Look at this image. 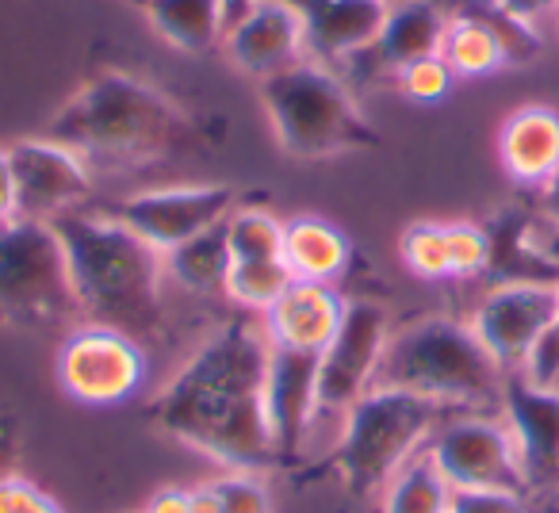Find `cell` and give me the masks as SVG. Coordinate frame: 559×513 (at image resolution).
<instances>
[{"label": "cell", "instance_id": "cell-23", "mask_svg": "<svg viewBox=\"0 0 559 513\" xmlns=\"http://www.w3.org/2000/svg\"><path fill=\"white\" fill-rule=\"evenodd\" d=\"M441 58L449 62V70L456 73V77H490V73H498L510 62L498 32L479 12H464V16L449 20Z\"/></svg>", "mask_w": 559, "mask_h": 513}, {"label": "cell", "instance_id": "cell-39", "mask_svg": "<svg viewBox=\"0 0 559 513\" xmlns=\"http://www.w3.org/2000/svg\"><path fill=\"white\" fill-rule=\"evenodd\" d=\"M223 4H226V20H230V24H238V20L249 16V12H253L261 0H223Z\"/></svg>", "mask_w": 559, "mask_h": 513}, {"label": "cell", "instance_id": "cell-6", "mask_svg": "<svg viewBox=\"0 0 559 513\" xmlns=\"http://www.w3.org/2000/svg\"><path fill=\"white\" fill-rule=\"evenodd\" d=\"M261 100L276 142L299 162H326L334 154L380 146V134L357 108L349 88L319 62H296L264 77Z\"/></svg>", "mask_w": 559, "mask_h": 513}, {"label": "cell", "instance_id": "cell-8", "mask_svg": "<svg viewBox=\"0 0 559 513\" xmlns=\"http://www.w3.org/2000/svg\"><path fill=\"white\" fill-rule=\"evenodd\" d=\"M426 456L452 490H498V494L533 498L506 418L490 414L444 418L426 441Z\"/></svg>", "mask_w": 559, "mask_h": 513}, {"label": "cell", "instance_id": "cell-25", "mask_svg": "<svg viewBox=\"0 0 559 513\" xmlns=\"http://www.w3.org/2000/svg\"><path fill=\"white\" fill-rule=\"evenodd\" d=\"M452 494L456 490L449 487V479L437 472V464L421 449L383 487V513H449Z\"/></svg>", "mask_w": 559, "mask_h": 513}, {"label": "cell", "instance_id": "cell-28", "mask_svg": "<svg viewBox=\"0 0 559 513\" xmlns=\"http://www.w3.org/2000/svg\"><path fill=\"white\" fill-rule=\"evenodd\" d=\"M406 269L421 281H452V249L449 223H414L399 238Z\"/></svg>", "mask_w": 559, "mask_h": 513}, {"label": "cell", "instance_id": "cell-17", "mask_svg": "<svg viewBox=\"0 0 559 513\" xmlns=\"http://www.w3.org/2000/svg\"><path fill=\"white\" fill-rule=\"evenodd\" d=\"M226 50H230L234 65L257 77H272V73L288 70V65L304 62V24L284 0H261L249 16L226 27Z\"/></svg>", "mask_w": 559, "mask_h": 513}, {"label": "cell", "instance_id": "cell-34", "mask_svg": "<svg viewBox=\"0 0 559 513\" xmlns=\"http://www.w3.org/2000/svg\"><path fill=\"white\" fill-rule=\"evenodd\" d=\"M20 215V200H16V172H12V157L9 150H0V223L4 218Z\"/></svg>", "mask_w": 559, "mask_h": 513}, {"label": "cell", "instance_id": "cell-27", "mask_svg": "<svg viewBox=\"0 0 559 513\" xmlns=\"http://www.w3.org/2000/svg\"><path fill=\"white\" fill-rule=\"evenodd\" d=\"M292 284H296V276L284 261H234L230 276H226V296L238 299L249 311L264 314Z\"/></svg>", "mask_w": 559, "mask_h": 513}, {"label": "cell", "instance_id": "cell-12", "mask_svg": "<svg viewBox=\"0 0 559 513\" xmlns=\"http://www.w3.org/2000/svg\"><path fill=\"white\" fill-rule=\"evenodd\" d=\"M391 337V319L380 303H345L334 342L322 349L319 365V414L349 410L365 391L376 387L380 360Z\"/></svg>", "mask_w": 559, "mask_h": 513}, {"label": "cell", "instance_id": "cell-35", "mask_svg": "<svg viewBox=\"0 0 559 513\" xmlns=\"http://www.w3.org/2000/svg\"><path fill=\"white\" fill-rule=\"evenodd\" d=\"M142 513H192V490H180V487L157 490Z\"/></svg>", "mask_w": 559, "mask_h": 513}, {"label": "cell", "instance_id": "cell-30", "mask_svg": "<svg viewBox=\"0 0 559 513\" xmlns=\"http://www.w3.org/2000/svg\"><path fill=\"white\" fill-rule=\"evenodd\" d=\"M452 81H456V73L449 70V62H444L441 55L437 58H426V62H414L406 65L403 73H399V88H403L411 100L418 104H433V100H444L452 88Z\"/></svg>", "mask_w": 559, "mask_h": 513}, {"label": "cell", "instance_id": "cell-26", "mask_svg": "<svg viewBox=\"0 0 559 513\" xmlns=\"http://www.w3.org/2000/svg\"><path fill=\"white\" fill-rule=\"evenodd\" d=\"M226 246L234 261H284V223L264 207H234L226 215Z\"/></svg>", "mask_w": 559, "mask_h": 513}, {"label": "cell", "instance_id": "cell-1", "mask_svg": "<svg viewBox=\"0 0 559 513\" xmlns=\"http://www.w3.org/2000/svg\"><path fill=\"white\" fill-rule=\"evenodd\" d=\"M264 372L269 334L253 319H234L150 403V421L230 472H276L284 460L264 410Z\"/></svg>", "mask_w": 559, "mask_h": 513}, {"label": "cell", "instance_id": "cell-11", "mask_svg": "<svg viewBox=\"0 0 559 513\" xmlns=\"http://www.w3.org/2000/svg\"><path fill=\"white\" fill-rule=\"evenodd\" d=\"M559 307V284H536V281H510L495 284L479 299L472 314V330L487 353L498 360L506 375L525 372L528 357L540 345L544 330L551 326Z\"/></svg>", "mask_w": 559, "mask_h": 513}, {"label": "cell", "instance_id": "cell-5", "mask_svg": "<svg viewBox=\"0 0 559 513\" xmlns=\"http://www.w3.org/2000/svg\"><path fill=\"white\" fill-rule=\"evenodd\" d=\"M449 406L437 398L414 395L403 387H372L345 410V429L337 449L330 452V467L342 475L353 498H368L383 490L395 472L414 460L433 429L444 421Z\"/></svg>", "mask_w": 559, "mask_h": 513}, {"label": "cell", "instance_id": "cell-36", "mask_svg": "<svg viewBox=\"0 0 559 513\" xmlns=\"http://www.w3.org/2000/svg\"><path fill=\"white\" fill-rule=\"evenodd\" d=\"M498 9H506L510 16H518V20H525V24H533L540 12H548V9H559V0H495Z\"/></svg>", "mask_w": 559, "mask_h": 513}, {"label": "cell", "instance_id": "cell-14", "mask_svg": "<svg viewBox=\"0 0 559 513\" xmlns=\"http://www.w3.org/2000/svg\"><path fill=\"white\" fill-rule=\"evenodd\" d=\"M498 410L518 441L528 494L559 487V387H544L525 372H510Z\"/></svg>", "mask_w": 559, "mask_h": 513}, {"label": "cell", "instance_id": "cell-4", "mask_svg": "<svg viewBox=\"0 0 559 513\" xmlns=\"http://www.w3.org/2000/svg\"><path fill=\"white\" fill-rule=\"evenodd\" d=\"M506 372L472 322L429 314L388 337L376 387H403L444 406H502Z\"/></svg>", "mask_w": 559, "mask_h": 513}, {"label": "cell", "instance_id": "cell-2", "mask_svg": "<svg viewBox=\"0 0 559 513\" xmlns=\"http://www.w3.org/2000/svg\"><path fill=\"white\" fill-rule=\"evenodd\" d=\"M50 226L66 246L78 307L96 326L123 330L131 337L162 326V249L88 203L62 211Z\"/></svg>", "mask_w": 559, "mask_h": 513}, {"label": "cell", "instance_id": "cell-22", "mask_svg": "<svg viewBox=\"0 0 559 513\" xmlns=\"http://www.w3.org/2000/svg\"><path fill=\"white\" fill-rule=\"evenodd\" d=\"M146 20L169 47L200 55L226 39V4L223 0H146Z\"/></svg>", "mask_w": 559, "mask_h": 513}, {"label": "cell", "instance_id": "cell-15", "mask_svg": "<svg viewBox=\"0 0 559 513\" xmlns=\"http://www.w3.org/2000/svg\"><path fill=\"white\" fill-rule=\"evenodd\" d=\"M319 365H322V353L288 349V345L269 342L264 410H269V429L284 467H292L299 460L311 418L319 414Z\"/></svg>", "mask_w": 559, "mask_h": 513}, {"label": "cell", "instance_id": "cell-33", "mask_svg": "<svg viewBox=\"0 0 559 513\" xmlns=\"http://www.w3.org/2000/svg\"><path fill=\"white\" fill-rule=\"evenodd\" d=\"M525 375L533 383H544V387H559V307H556L551 326L544 330L540 345H536L533 357H528Z\"/></svg>", "mask_w": 559, "mask_h": 513}, {"label": "cell", "instance_id": "cell-19", "mask_svg": "<svg viewBox=\"0 0 559 513\" xmlns=\"http://www.w3.org/2000/svg\"><path fill=\"white\" fill-rule=\"evenodd\" d=\"M498 157L518 184L544 188L559 172V111L548 104L518 108L502 123Z\"/></svg>", "mask_w": 559, "mask_h": 513}, {"label": "cell", "instance_id": "cell-16", "mask_svg": "<svg viewBox=\"0 0 559 513\" xmlns=\"http://www.w3.org/2000/svg\"><path fill=\"white\" fill-rule=\"evenodd\" d=\"M304 24L307 55L337 62L372 47L383 32L391 0H284Z\"/></svg>", "mask_w": 559, "mask_h": 513}, {"label": "cell", "instance_id": "cell-20", "mask_svg": "<svg viewBox=\"0 0 559 513\" xmlns=\"http://www.w3.org/2000/svg\"><path fill=\"white\" fill-rule=\"evenodd\" d=\"M444 27H449V20L433 0H399L383 20V32L376 35L372 50L380 65L403 73L406 65L441 55Z\"/></svg>", "mask_w": 559, "mask_h": 513}, {"label": "cell", "instance_id": "cell-41", "mask_svg": "<svg viewBox=\"0 0 559 513\" xmlns=\"http://www.w3.org/2000/svg\"><path fill=\"white\" fill-rule=\"evenodd\" d=\"M142 4H146V0H142Z\"/></svg>", "mask_w": 559, "mask_h": 513}, {"label": "cell", "instance_id": "cell-32", "mask_svg": "<svg viewBox=\"0 0 559 513\" xmlns=\"http://www.w3.org/2000/svg\"><path fill=\"white\" fill-rule=\"evenodd\" d=\"M449 513H533L528 498L498 494V490H456Z\"/></svg>", "mask_w": 559, "mask_h": 513}, {"label": "cell", "instance_id": "cell-9", "mask_svg": "<svg viewBox=\"0 0 559 513\" xmlns=\"http://www.w3.org/2000/svg\"><path fill=\"white\" fill-rule=\"evenodd\" d=\"M146 380V353L139 337L111 326H85L58 353V383L85 406H119Z\"/></svg>", "mask_w": 559, "mask_h": 513}, {"label": "cell", "instance_id": "cell-42", "mask_svg": "<svg viewBox=\"0 0 559 513\" xmlns=\"http://www.w3.org/2000/svg\"><path fill=\"white\" fill-rule=\"evenodd\" d=\"M556 12H559V9H556Z\"/></svg>", "mask_w": 559, "mask_h": 513}, {"label": "cell", "instance_id": "cell-38", "mask_svg": "<svg viewBox=\"0 0 559 513\" xmlns=\"http://www.w3.org/2000/svg\"><path fill=\"white\" fill-rule=\"evenodd\" d=\"M540 207H544V215H548L551 223L559 226V172L540 188Z\"/></svg>", "mask_w": 559, "mask_h": 513}, {"label": "cell", "instance_id": "cell-10", "mask_svg": "<svg viewBox=\"0 0 559 513\" xmlns=\"http://www.w3.org/2000/svg\"><path fill=\"white\" fill-rule=\"evenodd\" d=\"M100 215L131 226L134 234L150 241L154 249L169 253L180 241L195 238L207 226L223 223L234 211L230 184H188V188H154V192L127 195L116 203H88Z\"/></svg>", "mask_w": 559, "mask_h": 513}, {"label": "cell", "instance_id": "cell-24", "mask_svg": "<svg viewBox=\"0 0 559 513\" xmlns=\"http://www.w3.org/2000/svg\"><path fill=\"white\" fill-rule=\"evenodd\" d=\"M230 265H234V256H230V246H226V218L165 253V269H169L188 291L226 288Z\"/></svg>", "mask_w": 559, "mask_h": 513}, {"label": "cell", "instance_id": "cell-40", "mask_svg": "<svg viewBox=\"0 0 559 513\" xmlns=\"http://www.w3.org/2000/svg\"><path fill=\"white\" fill-rule=\"evenodd\" d=\"M12 475V433H0V479Z\"/></svg>", "mask_w": 559, "mask_h": 513}, {"label": "cell", "instance_id": "cell-13", "mask_svg": "<svg viewBox=\"0 0 559 513\" xmlns=\"http://www.w3.org/2000/svg\"><path fill=\"white\" fill-rule=\"evenodd\" d=\"M12 172H16V200L24 218H58L62 211L85 207L93 192L88 162L55 139H24L9 146Z\"/></svg>", "mask_w": 559, "mask_h": 513}, {"label": "cell", "instance_id": "cell-21", "mask_svg": "<svg viewBox=\"0 0 559 513\" xmlns=\"http://www.w3.org/2000/svg\"><path fill=\"white\" fill-rule=\"evenodd\" d=\"M284 265L304 284H330L349 265V238L326 218L299 215L284 223Z\"/></svg>", "mask_w": 559, "mask_h": 513}, {"label": "cell", "instance_id": "cell-29", "mask_svg": "<svg viewBox=\"0 0 559 513\" xmlns=\"http://www.w3.org/2000/svg\"><path fill=\"white\" fill-rule=\"evenodd\" d=\"M223 513H272V494L257 472H230L211 482Z\"/></svg>", "mask_w": 559, "mask_h": 513}, {"label": "cell", "instance_id": "cell-3", "mask_svg": "<svg viewBox=\"0 0 559 513\" xmlns=\"http://www.w3.org/2000/svg\"><path fill=\"white\" fill-rule=\"evenodd\" d=\"M47 139L70 146L88 165L139 169L162 162L195 142V127L154 85L123 70H108L81 85L50 119Z\"/></svg>", "mask_w": 559, "mask_h": 513}, {"label": "cell", "instance_id": "cell-31", "mask_svg": "<svg viewBox=\"0 0 559 513\" xmlns=\"http://www.w3.org/2000/svg\"><path fill=\"white\" fill-rule=\"evenodd\" d=\"M0 513H66L43 487H35L24 475L0 479Z\"/></svg>", "mask_w": 559, "mask_h": 513}, {"label": "cell", "instance_id": "cell-18", "mask_svg": "<svg viewBox=\"0 0 559 513\" xmlns=\"http://www.w3.org/2000/svg\"><path fill=\"white\" fill-rule=\"evenodd\" d=\"M342 314H345V299L330 284L296 281L264 311L261 326L272 345L322 353L334 342L337 326H342Z\"/></svg>", "mask_w": 559, "mask_h": 513}, {"label": "cell", "instance_id": "cell-37", "mask_svg": "<svg viewBox=\"0 0 559 513\" xmlns=\"http://www.w3.org/2000/svg\"><path fill=\"white\" fill-rule=\"evenodd\" d=\"M192 513H223V502H218L211 482H203V487L192 490Z\"/></svg>", "mask_w": 559, "mask_h": 513}, {"label": "cell", "instance_id": "cell-7", "mask_svg": "<svg viewBox=\"0 0 559 513\" xmlns=\"http://www.w3.org/2000/svg\"><path fill=\"white\" fill-rule=\"evenodd\" d=\"M78 307L70 261L58 230L43 218L0 223V319L20 326H50Z\"/></svg>", "mask_w": 559, "mask_h": 513}]
</instances>
